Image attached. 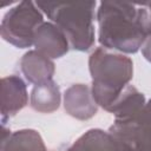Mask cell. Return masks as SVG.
Returning a JSON list of instances; mask_svg holds the SVG:
<instances>
[{
	"label": "cell",
	"instance_id": "6da1fadb",
	"mask_svg": "<svg viewBox=\"0 0 151 151\" xmlns=\"http://www.w3.org/2000/svg\"><path fill=\"white\" fill-rule=\"evenodd\" d=\"M97 21L98 40L106 50L136 53L151 33V17L145 5L122 1L100 2Z\"/></svg>",
	"mask_w": 151,
	"mask_h": 151
},
{
	"label": "cell",
	"instance_id": "7a4b0ae2",
	"mask_svg": "<svg viewBox=\"0 0 151 151\" xmlns=\"http://www.w3.org/2000/svg\"><path fill=\"white\" fill-rule=\"evenodd\" d=\"M88 68L93 98L98 106L109 111L130 85L133 77V63L124 54L97 47L90 54Z\"/></svg>",
	"mask_w": 151,
	"mask_h": 151
},
{
	"label": "cell",
	"instance_id": "3957f363",
	"mask_svg": "<svg viewBox=\"0 0 151 151\" xmlns=\"http://www.w3.org/2000/svg\"><path fill=\"white\" fill-rule=\"evenodd\" d=\"M39 9L66 35L70 46L77 51H88L94 45L96 1L35 2Z\"/></svg>",
	"mask_w": 151,
	"mask_h": 151
},
{
	"label": "cell",
	"instance_id": "277c9868",
	"mask_svg": "<svg viewBox=\"0 0 151 151\" xmlns=\"http://www.w3.org/2000/svg\"><path fill=\"white\" fill-rule=\"evenodd\" d=\"M44 22V15L35 2L21 1L4 15L1 37L15 47L26 48L33 45L34 34Z\"/></svg>",
	"mask_w": 151,
	"mask_h": 151
},
{
	"label": "cell",
	"instance_id": "5b68a950",
	"mask_svg": "<svg viewBox=\"0 0 151 151\" xmlns=\"http://www.w3.org/2000/svg\"><path fill=\"white\" fill-rule=\"evenodd\" d=\"M107 132L131 151H151V129L136 119L114 120Z\"/></svg>",
	"mask_w": 151,
	"mask_h": 151
},
{
	"label": "cell",
	"instance_id": "8992f818",
	"mask_svg": "<svg viewBox=\"0 0 151 151\" xmlns=\"http://www.w3.org/2000/svg\"><path fill=\"white\" fill-rule=\"evenodd\" d=\"M28 94L26 84L18 76H8L1 79V120L2 125L26 106Z\"/></svg>",
	"mask_w": 151,
	"mask_h": 151
},
{
	"label": "cell",
	"instance_id": "52a82bcc",
	"mask_svg": "<svg viewBox=\"0 0 151 151\" xmlns=\"http://www.w3.org/2000/svg\"><path fill=\"white\" fill-rule=\"evenodd\" d=\"M64 107L70 116L77 119L92 118L98 111V104L93 98L91 86L85 84L70 86L64 93Z\"/></svg>",
	"mask_w": 151,
	"mask_h": 151
},
{
	"label": "cell",
	"instance_id": "ba28073f",
	"mask_svg": "<svg viewBox=\"0 0 151 151\" xmlns=\"http://www.w3.org/2000/svg\"><path fill=\"white\" fill-rule=\"evenodd\" d=\"M35 51L50 59L60 58L67 53L70 42L64 32L53 22H44L34 34Z\"/></svg>",
	"mask_w": 151,
	"mask_h": 151
},
{
	"label": "cell",
	"instance_id": "9c48e42d",
	"mask_svg": "<svg viewBox=\"0 0 151 151\" xmlns=\"http://www.w3.org/2000/svg\"><path fill=\"white\" fill-rule=\"evenodd\" d=\"M20 68L25 78L34 85L52 80L54 63L38 51H28L20 59Z\"/></svg>",
	"mask_w": 151,
	"mask_h": 151
},
{
	"label": "cell",
	"instance_id": "30bf717a",
	"mask_svg": "<svg viewBox=\"0 0 151 151\" xmlns=\"http://www.w3.org/2000/svg\"><path fill=\"white\" fill-rule=\"evenodd\" d=\"M1 151H47L41 136L34 130L12 132L2 125Z\"/></svg>",
	"mask_w": 151,
	"mask_h": 151
},
{
	"label": "cell",
	"instance_id": "8fae6325",
	"mask_svg": "<svg viewBox=\"0 0 151 151\" xmlns=\"http://www.w3.org/2000/svg\"><path fill=\"white\" fill-rule=\"evenodd\" d=\"M145 105V97L134 86L129 85L116 103L111 106L109 112L114 114L116 120L124 122L137 117Z\"/></svg>",
	"mask_w": 151,
	"mask_h": 151
},
{
	"label": "cell",
	"instance_id": "7c38bea8",
	"mask_svg": "<svg viewBox=\"0 0 151 151\" xmlns=\"http://www.w3.org/2000/svg\"><path fill=\"white\" fill-rule=\"evenodd\" d=\"M61 101L60 90L53 80L34 85L31 91L29 103L33 110L41 113H51L58 110Z\"/></svg>",
	"mask_w": 151,
	"mask_h": 151
},
{
	"label": "cell",
	"instance_id": "4fadbf2b",
	"mask_svg": "<svg viewBox=\"0 0 151 151\" xmlns=\"http://www.w3.org/2000/svg\"><path fill=\"white\" fill-rule=\"evenodd\" d=\"M66 151H111L110 133L99 129L88 130Z\"/></svg>",
	"mask_w": 151,
	"mask_h": 151
},
{
	"label": "cell",
	"instance_id": "5bb4252c",
	"mask_svg": "<svg viewBox=\"0 0 151 151\" xmlns=\"http://www.w3.org/2000/svg\"><path fill=\"white\" fill-rule=\"evenodd\" d=\"M133 119H136L137 122H139L143 125H145V126L151 129V99L147 103H145V105L143 106L140 112Z\"/></svg>",
	"mask_w": 151,
	"mask_h": 151
},
{
	"label": "cell",
	"instance_id": "9a60e30c",
	"mask_svg": "<svg viewBox=\"0 0 151 151\" xmlns=\"http://www.w3.org/2000/svg\"><path fill=\"white\" fill-rule=\"evenodd\" d=\"M142 53L144 55V58L151 63V33L149 34V37L145 39L143 46H142Z\"/></svg>",
	"mask_w": 151,
	"mask_h": 151
},
{
	"label": "cell",
	"instance_id": "2e32d148",
	"mask_svg": "<svg viewBox=\"0 0 151 151\" xmlns=\"http://www.w3.org/2000/svg\"><path fill=\"white\" fill-rule=\"evenodd\" d=\"M111 151H131V150L127 146H125L123 143H120L119 140L111 137Z\"/></svg>",
	"mask_w": 151,
	"mask_h": 151
},
{
	"label": "cell",
	"instance_id": "e0dca14e",
	"mask_svg": "<svg viewBox=\"0 0 151 151\" xmlns=\"http://www.w3.org/2000/svg\"><path fill=\"white\" fill-rule=\"evenodd\" d=\"M145 6H146V8L149 9V13H150V17H151V2H149V4H145Z\"/></svg>",
	"mask_w": 151,
	"mask_h": 151
}]
</instances>
